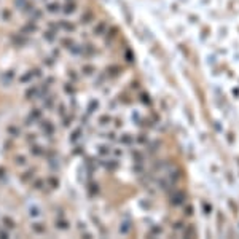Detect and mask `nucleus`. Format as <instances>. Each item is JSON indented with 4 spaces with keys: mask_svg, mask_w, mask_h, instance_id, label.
Wrapping results in <instances>:
<instances>
[{
    "mask_svg": "<svg viewBox=\"0 0 239 239\" xmlns=\"http://www.w3.org/2000/svg\"><path fill=\"white\" fill-rule=\"evenodd\" d=\"M40 120H42V110H40V108H32L30 113L27 115L24 124H26V126H32L34 123H37V121H40Z\"/></svg>",
    "mask_w": 239,
    "mask_h": 239,
    "instance_id": "nucleus-1",
    "label": "nucleus"
},
{
    "mask_svg": "<svg viewBox=\"0 0 239 239\" xmlns=\"http://www.w3.org/2000/svg\"><path fill=\"white\" fill-rule=\"evenodd\" d=\"M38 30V26H37V22L35 21H27L24 26L21 27V34H24V35H30V34H35Z\"/></svg>",
    "mask_w": 239,
    "mask_h": 239,
    "instance_id": "nucleus-2",
    "label": "nucleus"
},
{
    "mask_svg": "<svg viewBox=\"0 0 239 239\" xmlns=\"http://www.w3.org/2000/svg\"><path fill=\"white\" fill-rule=\"evenodd\" d=\"M62 6L64 5H61L59 2H48L46 6H45V10L48 11V13H51V14H56V13H61L62 11Z\"/></svg>",
    "mask_w": 239,
    "mask_h": 239,
    "instance_id": "nucleus-3",
    "label": "nucleus"
},
{
    "mask_svg": "<svg viewBox=\"0 0 239 239\" xmlns=\"http://www.w3.org/2000/svg\"><path fill=\"white\" fill-rule=\"evenodd\" d=\"M11 42H13L16 46H22V45H26V43H27V38H26L24 34L19 32V34H13V35H11Z\"/></svg>",
    "mask_w": 239,
    "mask_h": 239,
    "instance_id": "nucleus-4",
    "label": "nucleus"
},
{
    "mask_svg": "<svg viewBox=\"0 0 239 239\" xmlns=\"http://www.w3.org/2000/svg\"><path fill=\"white\" fill-rule=\"evenodd\" d=\"M40 128H42V131L45 132L46 136H53L54 134V124L51 123V121H42Z\"/></svg>",
    "mask_w": 239,
    "mask_h": 239,
    "instance_id": "nucleus-5",
    "label": "nucleus"
},
{
    "mask_svg": "<svg viewBox=\"0 0 239 239\" xmlns=\"http://www.w3.org/2000/svg\"><path fill=\"white\" fill-rule=\"evenodd\" d=\"M38 94H40V91H38V86H30V88L26 89L24 93V97L26 99H34V97H38Z\"/></svg>",
    "mask_w": 239,
    "mask_h": 239,
    "instance_id": "nucleus-6",
    "label": "nucleus"
},
{
    "mask_svg": "<svg viewBox=\"0 0 239 239\" xmlns=\"http://www.w3.org/2000/svg\"><path fill=\"white\" fill-rule=\"evenodd\" d=\"M43 38H45L46 42L53 43L54 40H56V30H51V29H46L45 34H43Z\"/></svg>",
    "mask_w": 239,
    "mask_h": 239,
    "instance_id": "nucleus-7",
    "label": "nucleus"
},
{
    "mask_svg": "<svg viewBox=\"0 0 239 239\" xmlns=\"http://www.w3.org/2000/svg\"><path fill=\"white\" fill-rule=\"evenodd\" d=\"M13 78H14V72H13V70H6L5 73H2V80H3V83H5V85H10Z\"/></svg>",
    "mask_w": 239,
    "mask_h": 239,
    "instance_id": "nucleus-8",
    "label": "nucleus"
},
{
    "mask_svg": "<svg viewBox=\"0 0 239 239\" xmlns=\"http://www.w3.org/2000/svg\"><path fill=\"white\" fill-rule=\"evenodd\" d=\"M30 153H32L34 156H42L43 153H45V150L40 147V145H37V144H34L32 147H30Z\"/></svg>",
    "mask_w": 239,
    "mask_h": 239,
    "instance_id": "nucleus-9",
    "label": "nucleus"
},
{
    "mask_svg": "<svg viewBox=\"0 0 239 239\" xmlns=\"http://www.w3.org/2000/svg\"><path fill=\"white\" fill-rule=\"evenodd\" d=\"M32 78H34V72H32V69H30L29 72H26L24 75H22L21 78H19V81H21L22 85H26V83H29V81L32 80Z\"/></svg>",
    "mask_w": 239,
    "mask_h": 239,
    "instance_id": "nucleus-10",
    "label": "nucleus"
},
{
    "mask_svg": "<svg viewBox=\"0 0 239 239\" xmlns=\"http://www.w3.org/2000/svg\"><path fill=\"white\" fill-rule=\"evenodd\" d=\"M34 172H35L34 169L26 171V172H24V175H21V182H24V183H26V182H29V180L34 177Z\"/></svg>",
    "mask_w": 239,
    "mask_h": 239,
    "instance_id": "nucleus-11",
    "label": "nucleus"
},
{
    "mask_svg": "<svg viewBox=\"0 0 239 239\" xmlns=\"http://www.w3.org/2000/svg\"><path fill=\"white\" fill-rule=\"evenodd\" d=\"M34 10H35V8H34V3L30 2V0H27V2H26V5L21 8V11H22V13H32Z\"/></svg>",
    "mask_w": 239,
    "mask_h": 239,
    "instance_id": "nucleus-12",
    "label": "nucleus"
},
{
    "mask_svg": "<svg viewBox=\"0 0 239 239\" xmlns=\"http://www.w3.org/2000/svg\"><path fill=\"white\" fill-rule=\"evenodd\" d=\"M42 18H43V11L38 10V8H35L32 11V21H38V19H42Z\"/></svg>",
    "mask_w": 239,
    "mask_h": 239,
    "instance_id": "nucleus-13",
    "label": "nucleus"
},
{
    "mask_svg": "<svg viewBox=\"0 0 239 239\" xmlns=\"http://www.w3.org/2000/svg\"><path fill=\"white\" fill-rule=\"evenodd\" d=\"M80 134H81V129H80V128L75 129V131L70 134V142H77V140L80 139Z\"/></svg>",
    "mask_w": 239,
    "mask_h": 239,
    "instance_id": "nucleus-14",
    "label": "nucleus"
},
{
    "mask_svg": "<svg viewBox=\"0 0 239 239\" xmlns=\"http://www.w3.org/2000/svg\"><path fill=\"white\" fill-rule=\"evenodd\" d=\"M32 230L35 233H45V226L43 223H32Z\"/></svg>",
    "mask_w": 239,
    "mask_h": 239,
    "instance_id": "nucleus-15",
    "label": "nucleus"
},
{
    "mask_svg": "<svg viewBox=\"0 0 239 239\" xmlns=\"http://www.w3.org/2000/svg\"><path fill=\"white\" fill-rule=\"evenodd\" d=\"M3 223H5V228H8V230H13L14 228V222H13V218H10V217L3 218Z\"/></svg>",
    "mask_w": 239,
    "mask_h": 239,
    "instance_id": "nucleus-16",
    "label": "nucleus"
},
{
    "mask_svg": "<svg viewBox=\"0 0 239 239\" xmlns=\"http://www.w3.org/2000/svg\"><path fill=\"white\" fill-rule=\"evenodd\" d=\"M29 215H30V217H38V215H40V209H38L37 206L29 207Z\"/></svg>",
    "mask_w": 239,
    "mask_h": 239,
    "instance_id": "nucleus-17",
    "label": "nucleus"
},
{
    "mask_svg": "<svg viewBox=\"0 0 239 239\" xmlns=\"http://www.w3.org/2000/svg\"><path fill=\"white\" fill-rule=\"evenodd\" d=\"M56 228L59 230H67L69 228V223L65 220H56Z\"/></svg>",
    "mask_w": 239,
    "mask_h": 239,
    "instance_id": "nucleus-18",
    "label": "nucleus"
},
{
    "mask_svg": "<svg viewBox=\"0 0 239 239\" xmlns=\"http://www.w3.org/2000/svg\"><path fill=\"white\" fill-rule=\"evenodd\" d=\"M2 18H3V21H10L11 19V11L8 8H3L2 11Z\"/></svg>",
    "mask_w": 239,
    "mask_h": 239,
    "instance_id": "nucleus-19",
    "label": "nucleus"
},
{
    "mask_svg": "<svg viewBox=\"0 0 239 239\" xmlns=\"http://www.w3.org/2000/svg\"><path fill=\"white\" fill-rule=\"evenodd\" d=\"M8 134L13 136V137H18L19 136V129L16 126H8Z\"/></svg>",
    "mask_w": 239,
    "mask_h": 239,
    "instance_id": "nucleus-20",
    "label": "nucleus"
},
{
    "mask_svg": "<svg viewBox=\"0 0 239 239\" xmlns=\"http://www.w3.org/2000/svg\"><path fill=\"white\" fill-rule=\"evenodd\" d=\"M48 183L51 185V188H57V185H59V182H57L56 177H48Z\"/></svg>",
    "mask_w": 239,
    "mask_h": 239,
    "instance_id": "nucleus-21",
    "label": "nucleus"
},
{
    "mask_svg": "<svg viewBox=\"0 0 239 239\" xmlns=\"http://www.w3.org/2000/svg\"><path fill=\"white\" fill-rule=\"evenodd\" d=\"M14 163H16L18 166H24V164H26V158H24V156H16V158H14Z\"/></svg>",
    "mask_w": 239,
    "mask_h": 239,
    "instance_id": "nucleus-22",
    "label": "nucleus"
},
{
    "mask_svg": "<svg viewBox=\"0 0 239 239\" xmlns=\"http://www.w3.org/2000/svg\"><path fill=\"white\" fill-rule=\"evenodd\" d=\"M34 188H35V190H42V188H43V180L42 179L35 180V182H34Z\"/></svg>",
    "mask_w": 239,
    "mask_h": 239,
    "instance_id": "nucleus-23",
    "label": "nucleus"
},
{
    "mask_svg": "<svg viewBox=\"0 0 239 239\" xmlns=\"http://www.w3.org/2000/svg\"><path fill=\"white\" fill-rule=\"evenodd\" d=\"M43 64H45V65H50V67H51V65L54 64V57H45Z\"/></svg>",
    "mask_w": 239,
    "mask_h": 239,
    "instance_id": "nucleus-24",
    "label": "nucleus"
},
{
    "mask_svg": "<svg viewBox=\"0 0 239 239\" xmlns=\"http://www.w3.org/2000/svg\"><path fill=\"white\" fill-rule=\"evenodd\" d=\"M43 105H45L46 108H53V97H50V99H46V100H45V104H43Z\"/></svg>",
    "mask_w": 239,
    "mask_h": 239,
    "instance_id": "nucleus-25",
    "label": "nucleus"
},
{
    "mask_svg": "<svg viewBox=\"0 0 239 239\" xmlns=\"http://www.w3.org/2000/svg\"><path fill=\"white\" fill-rule=\"evenodd\" d=\"M26 140H27V142H29V144H32L34 140H37V136H35V134H27Z\"/></svg>",
    "mask_w": 239,
    "mask_h": 239,
    "instance_id": "nucleus-26",
    "label": "nucleus"
},
{
    "mask_svg": "<svg viewBox=\"0 0 239 239\" xmlns=\"http://www.w3.org/2000/svg\"><path fill=\"white\" fill-rule=\"evenodd\" d=\"M26 2H27V0H16V2H14V3H16V6H18L19 10H21L22 6L26 5Z\"/></svg>",
    "mask_w": 239,
    "mask_h": 239,
    "instance_id": "nucleus-27",
    "label": "nucleus"
},
{
    "mask_svg": "<svg viewBox=\"0 0 239 239\" xmlns=\"http://www.w3.org/2000/svg\"><path fill=\"white\" fill-rule=\"evenodd\" d=\"M57 113H59V116H65V107L64 105H59V110H57Z\"/></svg>",
    "mask_w": 239,
    "mask_h": 239,
    "instance_id": "nucleus-28",
    "label": "nucleus"
},
{
    "mask_svg": "<svg viewBox=\"0 0 239 239\" xmlns=\"http://www.w3.org/2000/svg\"><path fill=\"white\" fill-rule=\"evenodd\" d=\"M0 238H2V239H6V238H10V234L6 233V231H0Z\"/></svg>",
    "mask_w": 239,
    "mask_h": 239,
    "instance_id": "nucleus-29",
    "label": "nucleus"
},
{
    "mask_svg": "<svg viewBox=\"0 0 239 239\" xmlns=\"http://www.w3.org/2000/svg\"><path fill=\"white\" fill-rule=\"evenodd\" d=\"M3 172H5V169H3V167H0V177L3 175Z\"/></svg>",
    "mask_w": 239,
    "mask_h": 239,
    "instance_id": "nucleus-30",
    "label": "nucleus"
},
{
    "mask_svg": "<svg viewBox=\"0 0 239 239\" xmlns=\"http://www.w3.org/2000/svg\"><path fill=\"white\" fill-rule=\"evenodd\" d=\"M45 2H46V0H45Z\"/></svg>",
    "mask_w": 239,
    "mask_h": 239,
    "instance_id": "nucleus-31",
    "label": "nucleus"
}]
</instances>
